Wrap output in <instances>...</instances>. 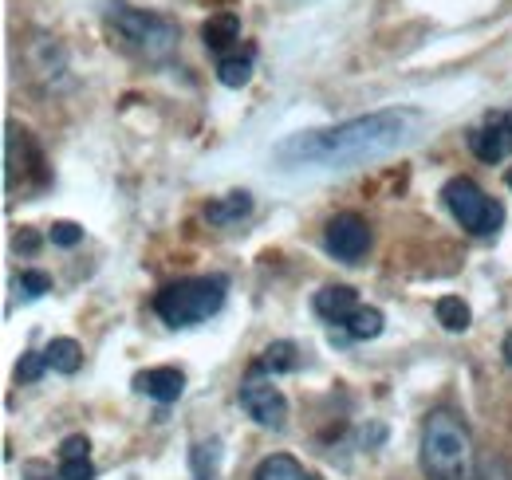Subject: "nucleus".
I'll list each match as a JSON object with an SVG mask.
<instances>
[{"label":"nucleus","mask_w":512,"mask_h":480,"mask_svg":"<svg viewBox=\"0 0 512 480\" xmlns=\"http://www.w3.org/2000/svg\"><path fill=\"white\" fill-rule=\"evenodd\" d=\"M60 477L64 480H95V465H91V445L83 433L67 437L60 445Z\"/></svg>","instance_id":"obj_12"},{"label":"nucleus","mask_w":512,"mask_h":480,"mask_svg":"<svg viewBox=\"0 0 512 480\" xmlns=\"http://www.w3.org/2000/svg\"><path fill=\"white\" fill-rule=\"evenodd\" d=\"M434 311H438V323H442L446 331H469V319H473V315H469V307L457 300V296H442Z\"/></svg>","instance_id":"obj_20"},{"label":"nucleus","mask_w":512,"mask_h":480,"mask_svg":"<svg viewBox=\"0 0 512 480\" xmlns=\"http://www.w3.org/2000/svg\"><path fill=\"white\" fill-rule=\"evenodd\" d=\"M383 327H386V319L379 307H359V311L347 319L343 331H347V339H359V343H363V339H379Z\"/></svg>","instance_id":"obj_19"},{"label":"nucleus","mask_w":512,"mask_h":480,"mask_svg":"<svg viewBox=\"0 0 512 480\" xmlns=\"http://www.w3.org/2000/svg\"><path fill=\"white\" fill-rule=\"evenodd\" d=\"M44 370H48V359H44V351H28L20 366H16V378L20 382H40L44 378Z\"/></svg>","instance_id":"obj_23"},{"label":"nucleus","mask_w":512,"mask_h":480,"mask_svg":"<svg viewBox=\"0 0 512 480\" xmlns=\"http://www.w3.org/2000/svg\"><path fill=\"white\" fill-rule=\"evenodd\" d=\"M418 126H422V115L406 107L371 111L359 119L335 122L323 130H300L284 138L272 150V162L280 170H351V166L394 154L418 134Z\"/></svg>","instance_id":"obj_1"},{"label":"nucleus","mask_w":512,"mask_h":480,"mask_svg":"<svg viewBox=\"0 0 512 480\" xmlns=\"http://www.w3.org/2000/svg\"><path fill=\"white\" fill-rule=\"evenodd\" d=\"M249 75H253V48H245V52H229V56L217 60V79H221L225 87H245Z\"/></svg>","instance_id":"obj_18"},{"label":"nucleus","mask_w":512,"mask_h":480,"mask_svg":"<svg viewBox=\"0 0 512 480\" xmlns=\"http://www.w3.org/2000/svg\"><path fill=\"white\" fill-rule=\"evenodd\" d=\"M323 248L343 264H359L371 248V225L359 213H335L323 225Z\"/></svg>","instance_id":"obj_8"},{"label":"nucleus","mask_w":512,"mask_h":480,"mask_svg":"<svg viewBox=\"0 0 512 480\" xmlns=\"http://www.w3.org/2000/svg\"><path fill=\"white\" fill-rule=\"evenodd\" d=\"M501 355H505V362L512 366V331L505 335V343H501Z\"/></svg>","instance_id":"obj_26"},{"label":"nucleus","mask_w":512,"mask_h":480,"mask_svg":"<svg viewBox=\"0 0 512 480\" xmlns=\"http://www.w3.org/2000/svg\"><path fill=\"white\" fill-rule=\"evenodd\" d=\"M201 40H205L209 52L229 56V48L241 40V20H237V12H217V16H209L205 28H201Z\"/></svg>","instance_id":"obj_13"},{"label":"nucleus","mask_w":512,"mask_h":480,"mask_svg":"<svg viewBox=\"0 0 512 480\" xmlns=\"http://www.w3.org/2000/svg\"><path fill=\"white\" fill-rule=\"evenodd\" d=\"M225 296H229L225 276H217V272L213 276H186V280L166 284L154 296V311L170 327H197L225 307Z\"/></svg>","instance_id":"obj_4"},{"label":"nucleus","mask_w":512,"mask_h":480,"mask_svg":"<svg viewBox=\"0 0 512 480\" xmlns=\"http://www.w3.org/2000/svg\"><path fill=\"white\" fill-rule=\"evenodd\" d=\"M249 213H253V193H245V189L205 205L209 225H237V221H241V217H249Z\"/></svg>","instance_id":"obj_15"},{"label":"nucleus","mask_w":512,"mask_h":480,"mask_svg":"<svg viewBox=\"0 0 512 480\" xmlns=\"http://www.w3.org/2000/svg\"><path fill=\"white\" fill-rule=\"evenodd\" d=\"M469 150L481 158V162H505L512 154V111H497L481 122L473 134H469Z\"/></svg>","instance_id":"obj_9"},{"label":"nucleus","mask_w":512,"mask_h":480,"mask_svg":"<svg viewBox=\"0 0 512 480\" xmlns=\"http://www.w3.org/2000/svg\"><path fill=\"white\" fill-rule=\"evenodd\" d=\"M134 390L154 398V402H178L182 390H186V374L178 366H150V370H138L134 374Z\"/></svg>","instance_id":"obj_11"},{"label":"nucleus","mask_w":512,"mask_h":480,"mask_svg":"<svg viewBox=\"0 0 512 480\" xmlns=\"http://www.w3.org/2000/svg\"><path fill=\"white\" fill-rule=\"evenodd\" d=\"M241 410L264 429H284L288 425V398L280 394V386L272 378H260V374H249L241 382Z\"/></svg>","instance_id":"obj_7"},{"label":"nucleus","mask_w":512,"mask_h":480,"mask_svg":"<svg viewBox=\"0 0 512 480\" xmlns=\"http://www.w3.org/2000/svg\"><path fill=\"white\" fill-rule=\"evenodd\" d=\"M217 461H221V441H217V437L193 445V473H197V480H213Z\"/></svg>","instance_id":"obj_21"},{"label":"nucleus","mask_w":512,"mask_h":480,"mask_svg":"<svg viewBox=\"0 0 512 480\" xmlns=\"http://www.w3.org/2000/svg\"><path fill=\"white\" fill-rule=\"evenodd\" d=\"M509 189H512V170H509Z\"/></svg>","instance_id":"obj_27"},{"label":"nucleus","mask_w":512,"mask_h":480,"mask_svg":"<svg viewBox=\"0 0 512 480\" xmlns=\"http://www.w3.org/2000/svg\"><path fill=\"white\" fill-rule=\"evenodd\" d=\"M12 288H16V296H24V300H40L44 292H52V276H48V272H20V276L12 280Z\"/></svg>","instance_id":"obj_22"},{"label":"nucleus","mask_w":512,"mask_h":480,"mask_svg":"<svg viewBox=\"0 0 512 480\" xmlns=\"http://www.w3.org/2000/svg\"><path fill=\"white\" fill-rule=\"evenodd\" d=\"M107 24H111V32L119 36V44L127 48L130 56H138L146 63L174 60L178 40H182V32H178V24L170 16L134 8L127 0H111L107 4Z\"/></svg>","instance_id":"obj_3"},{"label":"nucleus","mask_w":512,"mask_h":480,"mask_svg":"<svg viewBox=\"0 0 512 480\" xmlns=\"http://www.w3.org/2000/svg\"><path fill=\"white\" fill-rule=\"evenodd\" d=\"M4 185L8 193H28V189H44L48 185V170H44V158H40V146L32 142V134L16 122H8V138H4Z\"/></svg>","instance_id":"obj_6"},{"label":"nucleus","mask_w":512,"mask_h":480,"mask_svg":"<svg viewBox=\"0 0 512 480\" xmlns=\"http://www.w3.org/2000/svg\"><path fill=\"white\" fill-rule=\"evenodd\" d=\"M24 480H64V477H60V469L52 473L48 465H40V461H28V465H24Z\"/></svg>","instance_id":"obj_25"},{"label":"nucleus","mask_w":512,"mask_h":480,"mask_svg":"<svg viewBox=\"0 0 512 480\" xmlns=\"http://www.w3.org/2000/svg\"><path fill=\"white\" fill-rule=\"evenodd\" d=\"M312 307H316V315H320L323 323H331V327H347V319L363 307L359 303V292L351 288V284H327V288H320L316 292V300H312Z\"/></svg>","instance_id":"obj_10"},{"label":"nucleus","mask_w":512,"mask_h":480,"mask_svg":"<svg viewBox=\"0 0 512 480\" xmlns=\"http://www.w3.org/2000/svg\"><path fill=\"white\" fill-rule=\"evenodd\" d=\"M253 480H316L296 457H288V453H272V457H264L260 465H256Z\"/></svg>","instance_id":"obj_16"},{"label":"nucleus","mask_w":512,"mask_h":480,"mask_svg":"<svg viewBox=\"0 0 512 480\" xmlns=\"http://www.w3.org/2000/svg\"><path fill=\"white\" fill-rule=\"evenodd\" d=\"M422 473L426 480H477V449L469 425L449 414L434 410L422 425Z\"/></svg>","instance_id":"obj_2"},{"label":"nucleus","mask_w":512,"mask_h":480,"mask_svg":"<svg viewBox=\"0 0 512 480\" xmlns=\"http://www.w3.org/2000/svg\"><path fill=\"white\" fill-rule=\"evenodd\" d=\"M44 359H48V370H56V374H75L83 366V347L75 339H52L44 347Z\"/></svg>","instance_id":"obj_17"},{"label":"nucleus","mask_w":512,"mask_h":480,"mask_svg":"<svg viewBox=\"0 0 512 480\" xmlns=\"http://www.w3.org/2000/svg\"><path fill=\"white\" fill-rule=\"evenodd\" d=\"M48 237H52V244H60V248H71V244H79V240H83V229H79L75 221H56Z\"/></svg>","instance_id":"obj_24"},{"label":"nucleus","mask_w":512,"mask_h":480,"mask_svg":"<svg viewBox=\"0 0 512 480\" xmlns=\"http://www.w3.org/2000/svg\"><path fill=\"white\" fill-rule=\"evenodd\" d=\"M296 366H300V347L288 343V339H280V343H272V347L260 351V359L249 366V374L276 378V374H288V370H296Z\"/></svg>","instance_id":"obj_14"},{"label":"nucleus","mask_w":512,"mask_h":480,"mask_svg":"<svg viewBox=\"0 0 512 480\" xmlns=\"http://www.w3.org/2000/svg\"><path fill=\"white\" fill-rule=\"evenodd\" d=\"M442 197H446V209L457 217V225L465 233H473V237H493L505 225V205L497 197H489L477 181L465 178V174L461 178H449Z\"/></svg>","instance_id":"obj_5"}]
</instances>
